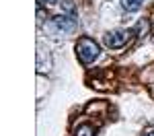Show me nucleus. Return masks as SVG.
Here are the masks:
<instances>
[{
    "label": "nucleus",
    "instance_id": "nucleus-1",
    "mask_svg": "<svg viewBox=\"0 0 154 136\" xmlns=\"http://www.w3.org/2000/svg\"><path fill=\"white\" fill-rule=\"evenodd\" d=\"M99 46H97V41H93L91 37H80L78 39V43H76V56H78V60L82 62V64H91V62H95L99 58Z\"/></svg>",
    "mask_w": 154,
    "mask_h": 136
},
{
    "label": "nucleus",
    "instance_id": "nucleus-2",
    "mask_svg": "<svg viewBox=\"0 0 154 136\" xmlns=\"http://www.w3.org/2000/svg\"><path fill=\"white\" fill-rule=\"evenodd\" d=\"M134 37V29H115L111 33L105 35V46L111 49H119L123 46H128Z\"/></svg>",
    "mask_w": 154,
    "mask_h": 136
},
{
    "label": "nucleus",
    "instance_id": "nucleus-3",
    "mask_svg": "<svg viewBox=\"0 0 154 136\" xmlns=\"http://www.w3.org/2000/svg\"><path fill=\"white\" fill-rule=\"evenodd\" d=\"M54 25H56L58 29H62V31H70V29H74V27H76V19H70V17L60 14V17H56V19H54Z\"/></svg>",
    "mask_w": 154,
    "mask_h": 136
},
{
    "label": "nucleus",
    "instance_id": "nucleus-4",
    "mask_svg": "<svg viewBox=\"0 0 154 136\" xmlns=\"http://www.w3.org/2000/svg\"><path fill=\"white\" fill-rule=\"evenodd\" d=\"M74 136H97V130H95V126H91V124H82V126L76 128V134Z\"/></svg>",
    "mask_w": 154,
    "mask_h": 136
},
{
    "label": "nucleus",
    "instance_id": "nucleus-5",
    "mask_svg": "<svg viewBox=\"0 0 154 136\" xmlns=\"http://www.w3.org/2000/svg\"><path fill=\"white\" fill-rule=\"evenodd\" d=\"M144 0H121V6L125 8L128 12H136L140 6H142Z\"/></svg>",
    "mask_w": 154,
    "mask_h": 136
},
{
    "label": "nucleus",
    "instance_id": "nucleus-6",
    "mask_svg": "<svg viewBox=\"0 0 154 136\" xmlns=\"http://www.w3.org/2000/svg\"><path fill=\"white\" fill-rule=\"evenodd\" d=\"M39 2H48V4H58V0H39Z\"/></svg>",
    "mask_w": 154,
    "mask_h": 136
},
{
    "label": "nucleus",
    "instance_id": "nucleus-7",
    "mask_svg": "<svg viewBox=\"0 0 154 136\" xmlns=\"http://www.w3.org/2000/svg\"><path fill=\"white\" fill-rule=\"evenodd\" d=\"M144 136H154V132H146V134H144Z\"/></svg>",
    "mask_w": 154,
    "mask_h": 136
}]
</instances>
